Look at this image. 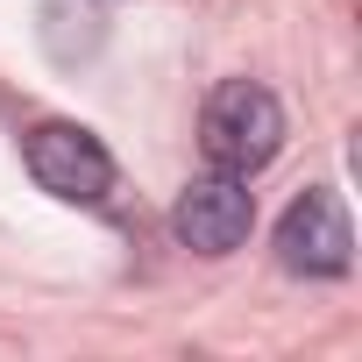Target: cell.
<instances>
[{"instance_id": "3957f363", "label": "cell", "mask_w": 362, "mask_h": 362, "mask_svg": "<svg viewBox=\"0 0 362 362\" xmlns=\"http://www.w3.org/2000/svg\"><path fill=\"white\" fill-rule=\"evenodd\" d=\"M170 228H177V242H185L192 256H235L249 242V228H256L249 177H235V170L192 177V185L177 192V206H170Z\"/></svg>"}, {"instance_id": "6da1fadb", "label": "cell", "mask_w": 362, "mask_h": 362, "mask_svg": "<svg viewBox=\"0 0 362 362\" xmlns=\"http://www.w3.org/2000/svg\"><path fill=\"white\" fill-rule=\"evenodd\" d=\"M199 149L214 170H235V177H256L277 149H284V107L270 86L256 78H228L206 93V114H199Z\"/></svg>"}, {"instance_id": "7a4b0ae2", "label": "cell", "mask_w": 362, "mask_h": 362, "mask_svg": "<svg viewBox=\"0 0 362 362\" xmlns=\"http://www.w3.org/2000/svg\"><path fill=\"white\" fill-rule=\"evenodd\" d=\"M22 156H29V177H36L50 199H64V206H107V192H114V156L78 121L29 128L22 135Z\"/></svg>"}, {"instance_id": "277c9868", "label": "cell", "mask_w": 362, "mask_h": 362, "mask_svg": "<svg viewBox=\"0 0 362 362\" xmlns=\"http://www.w3.org/2000/svg\"><path fill=\"white\" fill-rule=\"evenodd\" d=\"M277 263L291 277H348L355 228H348V206L327 185H313V192H298L284 206V221H277Z\"/></svg>"}]
</instances>
